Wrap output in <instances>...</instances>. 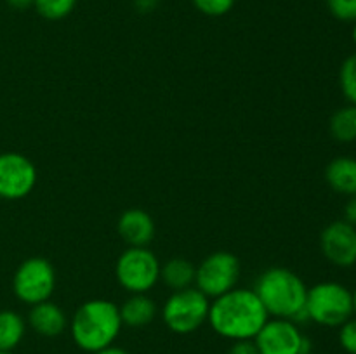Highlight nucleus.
I'll list each match as a JSON object with an SVG mask.
<instances>
[{"label": "nucleus", "mask_w": 356, "mask_h": 354, "mask_svg": "<svg viewBox=\"0 0 356 354\" xmlns=\"http://www.w3.org/2000/svg\"><path fill=\"white\" fill-rule=\"evenodd\" d=\"M160 0H134V7L139 10L141 14H148L152 10L156 9Z\"/></svg>", "instance_id": "obj_26"}, {"label": "nucleus", "mask_w": 356, "mask_h": 354, "mask_svg": "<svg viewBox=\"0 0 356 354\" xmlns=\"http://www.w3.org/2000/svg\"><path fill=\"white\" fill-rule=\"evenodd\" d=\"M211 301L197 287L172 292L162 309V318L167 328L179 335L193 333L209 318Z\"/></svg>", "instance_id": "obj_6"}, {"label": "nucleus", "mask_w": 356, "mask_h": 354, "mask_svg": "<svg viewBox=\"0 0 356 354\" xmlns=\"http://www.w3.org/2000/svg\"><path fill=\"white\" fill-rule=\"evenodd\" d=\"M330 12L341 21H356V0H327Z\"/></svg>", "instance_id": "obj_22"}, {"label": "nucleus", "mask_w": 356, "mask_h": 354, "mask_svg": "<svg viewBox=\"0 0 356 354\" xmlns=\"http://www.w3.org/2000/svg\"><path fill=\"white\" fill-rule=\"evenodd\" d=\"M118 235L129 246H148L155 238V222L148 212L129 208L118 219Z\"/></svg>", "instance_id": "obj_12"}, {"label": "nucleus", "mask_w": 356, "mask_h": 354, "mask_svg": "<svg viewBox=\"0 0 356 354\" xmlns=\"http://www.w3.org/2000/svg\"><path fill=\"white\" fill-rule=\"evenodd\" d=\"M76 0H35L33 7L42 17L49 21L65 19L75 9Z\"/></svg>", "instance_id": "obj_19"}, {"label": "nucleus", "mask_w": 356, "mask_h": 354, "mask_svg": "<svg viewBox=\"0 0 356 354\" xmlns=\"http://www.w3.org/2000/svg\"><path fill=\"white\" fill-rule=\"evenodd\" d=\"M56 288V269L45 257H30L17 266L13 276V292L28 305L49 301Z\"/></svg>", "instance_id": "obj_7"}, {"label": "nucleus", "mask_w": 356, "mask_h": 354, "mask_svg": "<svg viewBox=\"0 0 356 354\" xmlns=\"http://www.w3.org/2000/svg\"><path fill=\"white\" fill-rule=\"evenodd\" d=\"M228 354H259V349L254 340H236L229 347Z\"/></svg>", "instance_id": "obj_24"}, {"label": "nucleus", "mask_w": 356, "mask_h": 354, "mask_svg": "<svg viewBox=\"0 0 356 354\" xmlns=\"http://www.w3.org/2000/svg\"><path fill=\"white\" fill-rule=\"evenodd\" d=\"M344 221L356 228V194L350 196L346 207H344Z\"/></svg>", "instance_id": "obj_25"}, {"label": "nucleus", "mask_w": 356, "mask_h": 354, "mask_svg": "<svg viewBox=\"0 0 356 354\" xmlns=\"http://www.w3.org/2000/svg\"><path fill=\"white\" fill-rule=\"evenodd\" d=\"M92 354H129V353L125 349H122V347L110 346V347H106V349H101V351H97V353H92Z\"/></svg>", "instance_id": "obj_28"}, {"label": "nucleus", "mask_w": 356, "mask_h": 354, "mask_svg": "<svg viewBox=\"0 0 356 354\" xmlns=\"http://www.w3.org/2000/svg\"><path fill=\"white\" fill-rule=\"evenodd\" d=\"M339 85L348 103L356 106V54L344 59L339 71Z\"/></svg>", "instance_id": "obj_20"}, {"label": "nucleus", "mask_w": 356, "mask_h": 354, "mask_svg": "<svg viewBox=\"0 0 356 354\" xmlns=\"http://www.w3.org/2000/svg\"><path fill=\"white\" fill-rule=\"evenodd\" d=\"M308 319L322 326H341L355 316L353 294L337 281H322L308 288Z\"/></svg>", "instance_id": "obj_4"}, {"label": "nucleus", "mask_w": 356, "mask_h": 354, "mask_svg": "<svg viewBox=\"0 0 356 354\" xmlns=\"http://www.w3.org/2000/svg\"><path fill=\"white\" fill-rule=\"evenodd\" d=\"M325 180L336 193L353 196L356 194V158L339 156L325 169Z\"/></svg>", "instance_id": "obj_14"}, {"label": "nucleus", "mask_w": 356, "mask_h": 354, "mask_svg": "<svg viewBox=\"0 0 356 354\" xmlns=\"http://www.w3.org/2000/svg\"><path fill=\"white\" fill-rule=\"evenodd\" d=\"M118 309L122 323L131 328L149 325L156 316V304L146 294H132Z\"/></svg>", "instance_id": "obj_15"}, {"label": "nucleus", "mask_w": 356, "mask_h": 354, "mask_svg": "<svg viewBox=\"0 0 356 354\" xmlns=\"http://www.w3.org/2000/svg\"><path fill=\"white\" fill-rule=\"evenodd\" d=\"M351 294H353V311H355V316H356V288L353 292H351Z\"/></svg>", "instance_id": "obj_29"}, {"label": "nucleus", "mask_w": 356, "mask_h": 354, "mask_svg": "<svg viewBox=\"0 0 356 354\" xmlns=\"http://www.w3.org/2000/svg\"><path fill=\"white\" fill-rule=\"evenodd\" d=\"M28 325L35 333L42 337H59L68 328L70 321L65 311L58 304L45 301L31 305L30 312H28Z\"/></svg>", "instance_id": "obj_13"}, {"label": "nucleus", "mask_w": 356, "mask_h": 354, "mask_svg": "<svg viewBox=\"0 0 356 354\" xmlns=\"http://www.w3.org/2000/svg\"><path fill=\"white\" fill-rule=\"evenodd\" d=\"M7 6L13 7L16 10H24L28 7H31L35 3V0H6Z\"/></svg>", "instance_id": "obj_27"}, {"label": "nucleus", "mask_w": 356, "mask_h": 354, "mask_svg": "<svg viewBox=\"0 0 356 354\" xmlns=\"http://www.w3.org/2000/svg\"><path fill=\"white\" fill-rule=\"evenodd\" d=\"M270 319L254 288H233L219 295L209 307V325L222 339L254 340Z\"/></svg>", "instance_id": "obj_1"}, {"label": "nucleus", "mask_w": 356, "mask_h": 354, "mask_svg": "<svg viewBox=\"0 0 356 354\" xmlns=\"http://www.w3.org/2000/svg\"><path fill=\"white\" fill-rule=\"evenodd\" d=\"M195 276H197V267L184 257H174L167 260L160 269V278L172 292L193 287Z\"/></svg>", "instance_id": "obj_16"}, {"label": "nucleus", "mask_w": 356, "mask_h": 354, "mask_svg": "<svg viewBox=\"0 0 356 354\" xmlns=\"http://www.w3.org/2000/svg\"><path fill=\"white\" fill-rule=\"evenodd\" d=\"M254 292L270 316L291 319L294 323L308 321V287L294 271L287 267H270L257 278Z\"/></svg>", "instance_id": "obj_2"}, {"label": "nucleus", "mask_w": 356, "mask_h": 354, "mask_svg": "<svg viewBox=\"0 0 356 354\" xmlns=\"http://www.w3.org/2000/svg\"><path fill=\"white\" fill-rule=\"evenodd\" d=\"M259 354H309L312 342L299 330L298 323L284 318L268 319L254 337Z\"/></svg>", "instance_id": "obj_9"}, {"label": "nucleus", "mask_w": 356, "mask_h": 354, "mask_svg": "<svg viewBox=\"0 0 356 354\" xmlns=\"http://www.w3.org/2000/svg\"><path fill=\"white\" fill-rule=\"evenodd\" d=\"M320 248L330 264L351 267L356 264V228L350 222L334 221L320 235Z\"/></svg>", "instance_id": "obj_11"}, {"label": "nucleus", "mask_w": 356, "mask_h": 354, "mask_svg": "<svg viewBox=\"0 0 356 354\" xmlns=\"http://www.w3.org/2000/svg\"><path fill=\"white\" fill-rule=\"evenodd\" d=\"M339 342L341 347L348 354H356V318L348 319L344 325L339 326Z\"/></svg>", "instance_id": "obj_23"}, {"label": "nucleus", "mask_w": 356, "mask_h": 354, "mask_svg": "<svg viewBox=\"0 0 356 354\" xmlns=\"http://www.w3.org/2000/svg\"><path fill=\"white\" fill-rule=\"evenodd\" d=\"M26 323L23 316L10 309L0 311V351H14L23 340Z\"/></svg>", "instance_id": "obj_17"}, {"label": "nucleus", "mask_w": 356, "mask_h": 354, "mask_svg": "<svg viewBox=\"0 0 356 354\" xmlns=\"http://www.w3.org/2000/svg\"><path fill=\"white\" fill-rule=\"evenodd\" d=\"M353 42L356 44V21H355V26H353Z\"/></svg>", "instance_id": "obj_30"}, {"label": "nucleus", "mask_w": 356, "mask_h": 354, "mask_svg": "<svg viewBox=\"0 0 356 354\" xmlns=\"http://www.w3.org/2000/svg\"><path fill=\"white\" fill-rule=\"evenodd\" d=\"M120 309L106 298H92L80 305L72 316L70 332L79 349L92 354L113 346L122 330Z\"/></svg>", "instance_id": "obj_3"}, {"label": "nucleus", "mask_w": 356, "mask_h": 354, "mask_svg": "<svg viewBox=\"0 0 356 354\" xmlns=\"http://www.w3.org/2000/svg\"><path fill=\"white\" fill-rule=\"evenodd\" d=\"M330 134L339 142H353L356 141V106L346 104L334 111L330 117Z\"/></svg>", "instance_id": "obj_18"}, {"label": "nucleus", "mask_w": 356, "mask_h": 354, "mask_svg": "<svg viewBox=\"0 0 356 354\" xmlns=\"http://www.w3.org/2000/svg\"><path fill=\"white\" fill-rule=\"evenodd\" d=\"M37 167L21 153L0 155V198L21 200L33 191L37 184Z\"/></svg>", "instance_id": "obj_10"}, {"label": "nucleus", "mask_w": 356, "mask_h": 354, "mask_svg": "<svg viewBox=\"0 0 356 354\" xmlns=\"http://www.w3.org/2000/svg\"><path fill=\"white\" fill-rule=\"evenodd\" d=\"M191 2L202 14L212 17L225 16L235 6V0H191Z\"/></svg>", "instance_id": "obj_21"}, {"label": "nucleus", "mask_w": 356, "mask_h": 354, "mask_svg": "<svg viewBox=\"0 0 356 354\" xmlns=\"http://www.w3.org/2000/svg\"><path fill=\"white\" fill-rule=\"evenodd\" d=\"M240 278V260L229 252H214L197 267L195 285L209 298L233 290Z\"/></svg>", "instance_id": "obj_8"}, {"label": "nucleus", "mask_w": 356, "mask_h": 354, "mask_svg": "<svg viewBox=\"0 0 356 354\" xmlns=\"http://www.w3.org/2000/svg\"><path fill=\"white\" fill-rule=\"evenodd\" d=\"M160 260L146 246H129L115 264L118 285L131 294H148L160 280Z\"/></svg>", "instance_id": "obj_5"}, {"label": "nucleus", "mask_w": 356, "mask_h": 354, "mask_svg": "<svg viewBox=\"0 0 356 354\" xmlns=\"http://www.w3.org/2000/svg\"><path fill=\"white\" fill-rule=\"evenodd\" d=\"M0 354H16L14 351H0Z\"/></svg>", "instance_id": "obj_31"}]
</instances>
